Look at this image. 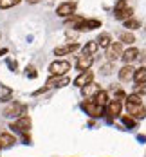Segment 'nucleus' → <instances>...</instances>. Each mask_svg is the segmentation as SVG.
<instances>
[{"mask_svg":"<svg viewBox=\"0 0 146 157\" xmlns=\"http://www.w3.org/2000/svg\"><path fill=\"white\" fill-rule=\"evenodd\" d=\"M121 110H123V101H119V99H112V101H108L107 107H105L107 123H112L115 117H119V116H121Z\"/></svg>","mask_w":146,"mask_h":157,"instance_id":"f257e3e1","label":"nucleus"},{"mask_svg":"<svg viewBox=\"0 0 146 157\" xmlns=\"http://www.w3.org/2000/svg\"><path fill=\"white\" fill-rule=\"evenodd\" d=\"M81 109L85 110V112H87L90 117H96V119L103 117V114H105V107H101V105L94 103L92 99H87V101H83V103H81Z\"/></svg>","mask_w":146,"mask_h":157,"instance_id":"f03ea898","label":"nucleus"},{"mask_svg":"<svg viewBox=\"0 0 146 157\" xmlns=\"http://www.w3.org/2000/svg\"><path fill=\"white\" fill-rule=\"evenodd\" d=\"M9 128H11L13 132H18V134H27V132L31 130V117H29L27 114H24V116L16 117V121L11 123Z\"/></svg>","mask_w":146,"mask_h":157,"instance_id":"7ed1b4c3","label":"nucleus"},{"mask_svg":"<svg viewBox=\"0 0 146 157\" xmlns=\"http://www.w3.org/2000/svg\"><path fill=\"white\" fill-rule=\"evenodd\" d=\"M69 71H70V63L67 60H56V62H52L49 65L51 76H65Z\"/></svg>","mask_w":146,"mask_h":157,"instance_id":"20e7f679","label":"nucleus"},{"mask_svg":"<svg viewBox=\"0 0 146 157\" xmlns=\"http://www.w3.org/2000/svg\"><path fill=\"white\" fill-rule=\"evenodd\" d=\"M25 114V105L18 103V101H11L6 109H4V116L6 117H20Z\"/></svg>","mask_w":146,"mask_h":157,"instance_id":"39448f33","label":"nucleus"},{"mask_svg":"<svg viewBox=\"0 0 146 157\" xmlns=\"http://www.w3.org/2000/svg\"><path fill=\"white\" fill-rule=\"evenodd\" d=\"M123 44L121 42H112L110 44V47H107V58H108V62H115V60H119L121 56H123Z\"/></svg>","mask_w":146,"mask_h":157,"instance_id":"423d86ee","label":"nucleus"},{"mask_svg":"<svg viewBox=\"0 0 146 157\" xmlns=\"http://www.w3.org/2000/svg\"><path fill=\"white\" fill-rule=\"evenodd\" d=\"M92 63H94V56L92 54L81 52V56H78V60H76V67H78V71L83 72V71H88Z\"/></svg>","mask_w":146,"mask_h":157,"instance_id":"0eeeda50","label":"nucleus"},{"mask_svg":"<svg viewBox=\"0 0 146 157\" xmlns=\"http://www.w3.org/2000/svg\"><path fill=\"white\" fill-rule=\"evenodd\" d=\"M139 107H143V99H141V96H139V94H130V96H126V110H128L130 116H132L135 110L139 109Z\"/></svg>","mask_w":146,"mask_h":157,"instance_id":"6e6552de","label":"nucleus"},{"mask_svg":"<svg viewBox=\"0 0 146 157\" xmlns=\"http://www.w3.org/2000/svg\"><path fill=\"white\" fill-rule=\"evenodd\" d=\"M74 11H76V4H74V2H65L62 6H58L56 15L62 16V18H69V16L74 15Z\"/></svg>","mask_w":146,"mask_h":157,"instance_id":"1a4fd4ad","label":"nucleus"},{"mask_svg":"<svg viewBox=\"0 0 146 157\" xmlns=\"http://www.w3.org/2000/svg\"><path fill=\"white\" fill-rule=\"evenodd\" d=\"M92 79H94V72H92V71H83L80 76L74 79V85L81 89V87H85V85L92 83Z\"/></svg>","mask_w":146,"mask_h":157,"instance_id":"9d476101","label":"nucleus"},{"mask_svg":"<svg viewBox=\"0 0 146 157\" xmlns=\"http://www.w3.org/2000/svg\"><path fill=\"white\" fill-rule=\"evenodd\" d=\"M69 83H70V79L65 74V76H51L45 85H47V87H56V89H60V87H65V85H69Z\"/></svg>","mask_w":146,"mask_h":157,"instance_id":"9b49d317","label":"nucleus"},{"mask_svg":"<svg viewBox=\"0 0 146 157\" xmlns=\"http://www.w3.org/2000/svg\"><path fill=\"white\" fill-rule=\"evenodd\" d=\"M80 49V44H67V45H60V47L54 49V54L56 56H67L70 52H76Z\"/></svg>","mask_w":146,"mask_h":157,"instance_id":"f8f14e48","label":"nucleus"},{"mask_svg":"<svg viewBox=\"0 0 146 157\" xmlns=\"http://www.w3.org/2000/svg\"><path fill=\"white\" fill-rule=\"evenodd\" d=\"M99 90H101V89H99V85L94 83V81H92V83H88V85H85V87H81V94L85 96L87 99H94V96H96Z\"/></svg>","mask_w":146,"mask_h":157,"instance_id":"ddd939ff","label":"nucleus"},{"mask_svg":"<svg viewBox=\"0 0 146 157\" xmlns=\"http://www.w3.org/2000/svg\"><path fill=\"white\" fill-rule=\"evenodd\" d=\"M133 72H135V69L126 63V65H123L121 67V71H119V79L121 81H130V79H133Z\"/></svg>","mask_w":146,"mask_h":157,"instance_id":"4468645a","label":"nucleus"},{"mask_svg":"<svg viewBox=\"0 0 146 157\" xmlns=\"http://www.w3.org/2000/svg\"><path fill=\"white\" fill-rule=\"evenodd\" d=\"M101 27V20H96V18H90V20H83L78 31H92V29H97Z\"/></svg>","mask_w":146,"mask_h":157,"instance_id":"2eb2a0df","label":"nucleus"},{"mask_svg":"<svg viewBox=\"0 0 146 157\" xmlns=\"http://www.w3.org/2000/svg\"><path fill=\"white\" fill-rule=\"evenodd\" d=\"M114 16H115L117 20H123V22H125V20H128V18H132V16H133V9L126 6V7H123V9L114 11Z\"/></svg>","mask_w":146,"mask_h":157,"instance_id":"dca6fc26","label":"nucleus"},{"mask_svg":"<svg viewBox=\"0 0 146 157\" xmlns=\"http://www.w3.org/2000/svg\"><path fill=\"white\" fill-rule=\"evenodd\" d=\"M15 143H16V139L13 134H9V132L0 134V144H2V148H11Z\"/></svg>","mask_w":146,"mask_h":157,"instance_id":"f3484780","label":"nucleus"},{"mask_svg":"<svg viewBox=\"0 0 146 157\" xmlns=\"http://www.w3.org/2000/svg\"><path fill=\"white\" fill-rule=\"evenodd\" d=\"M97 45L99 47H110V44H112V36H110V33H101L99 36H97Z\"/></svg>","mask_w":146,"mask_h":157,"instance_id":"a211bd4d","label":"nucleus"},{"mask_svg":"<svg viewBox=\"0 0 146 157\" xmlns=\"http://www.w3.org/2000/svg\"><path fill=\"white\" fill-rule=\"evenodd\" d=\"M92 101L97 103V105H101V107H107V103H108V92H107V90H99V92L94 96Z\"/></svg>","mask_w":146,"mask_h":157,"instance_id":"6ab92c4d","label":"nucleus"},{"mask_svg":"<svg viewBox=\"0 0 146 157\" xmlns=\"http://www.w3.org/2000/svg\"><path fill=\"white\" fill-rule=\"evenodd\" d=\"M137 56H139V51H137L135 47H130V49H126V51L123 52V56H121V58H123L126 63H130V62H133Z\"/></svg>","mask_w":146,"mask_h":157,"instance_id":"aec40b11","label":"nucleus"},{"mask_svg":"<svg viewBox=\"0 0 146 157\" xmlns=\"http://www.w3.org/2000/svg\"><path fill=\"white\" fill-rule=\"evenodd\" d=\"M133 79H135V83H146V67H139V69H135V72H133Z\"/></svg>","mask_w":146,"mask_h":157,"instance_id":"412c9836","label":"nucleus"},{"mask_svg":"<svg viewBox=\"0 0 146 157\" xmlns=\"http://www.w3.org/2000/svg\"><path fill=\"white\" fill-rule=\"evenodd\" d=\"M97 49H99L97 42H96V40H90V42L83 47V52H87V54H92V56H94V54L97 52Z\"/></svg>","mask_w":146,"mask_h":157,"instance_id":"4be33fe9","label":"nucleus"},{"mask_svg":"<svg viewBox=\"0 0 146 157\" xmlns=\"http://www.w3.org/2000/svg\"><path fill=\"white\" fill-rule=\"evenodd\" d=\"M119 38H121V44H126V45H132V44L135 42V36H133L130 31H123Z\"/></svg>","mask_w":146,"mask_h":157,"instance_id":"5701e85b","label":"nucleus"},{"mask_svg":"<svg viewBox=\"0 0 146 157\" xmlns=\"http://www.w3.org/2000/svg\"><path fill=\"white\" fill-rule=\"evenodd\" d=\"M125 27H128L130 31L139 29V27H141V22H139V20H135V18H128V20H125Z\"/></svg>","mask_w":146,"mask_h":157,"instance_id":"b1692460","label":"nucleus"},{"mask_svg":"<svg viewBox=\"0 0 146 157\" xmlns=\"http://www.w3.org/2000/svg\"><path fill=\"white\" fill-rule=\"evenodd\" d=\"M121 121H123V125L126 126V128H135V125H137V121H135L132 116H126V114L121 117Z\"/></svg>","mask_w":146,"mask_h":157,"instance_id":"393cba45","label":"nucleus"},{"mask_svg":"<svg viewBox=\"0 0 146 157\" xmlns=\"http://www.w3.org/2000/svg\"><path fill=\"white\" fill-rule=\"evenodd\" d=\"M22 0H0V9H9L16 4H20Z\"/></svg>","mask_w":146,"mask_h":157,"instance_id":"a878e982","label":"nucleus"},{"mask_svg":"<svg viewBox=\"0 0 146 157\" xmlns=\"http://www.w3.org/2000/svg\"><path fill=\"white\" fill-rule=\"evenodd\" d=\"M132 117H133L135 121H137V119H144L146 117V107H139V109L132 114Z\"/></svg>","mask_w":146,"mask_h":157,"instance_id":"bb28decb","label":"nucleus"},{"mask_svg":"<svg viewBox=\"0 0 146 157\" xmlns=\"http://www.w3.org/2000/svg\"><path fill=\"white\" fill-rule=\"evenodd\" d=\"M133 94H139V96L146 94V83H135L133 85Z\"/></svg>","mask_w":146,"mask_h":157,"instance_id":"cd10ccee","label":"nucleus"},{"mask_svg":"<svg viewBox=\"0 0 146 157\" xmlns=\"http://www.w3.org/2000/svg\"><path fill=\"white\" fill-rule=\"evenodd\" d=\"M25 71H27V72H25V74H27V78H36V76H38V72H36V69H34V67H27Z\"/></svg>","mask_w":146,"mask_h":157,"instance_id":"c85d7f7f","label":"nucleus"},{"mask_svg":"<svg viewBox=\"0 0 146 157\" xmlns=\"http://www.w3.org/2000/svg\"><path fill=\"white\" fill-rule=\"evenodd\" d=\"M123 7H126V0H117V2H115V7H114V11H117V9H123Z\"/></svg>","mask_w":146,"mask_h":157,"instance_id":"c756f323","label":"nucleus"},{"mask_svg":"<svg viewBox=\"0 0 146 157\" xmlns=\"http://www.w3.org/2000/svg\"><path fill=\"white\" fill-rule=\"evenodd\" d=\"M22 143H24V144H31V136H29V132H27V134H22Z\"/></svg>","mask_w":146,"mask_h":157,"instance_id":"7c9ffc66","label":"nucleus"},{"mask_svg":"<svg viewBox=\"0 0 146 157\" xmlns=\"http://www.w3.org/2000/svg\"><path fill=\"white\" fill-rule=\"evenodd\" d=\"M123 98H125V99H126V94H125V92H123V90H117V92H115V99H119V101H121V99H123Z\"/></svg>","mask_w":146,"mask_h":157,"instance_id":"2f4dec72","label":"nucleus"},{"mask_svg":"<svg viewBox=\"0 0 146 157\" xmlns=\"http://www.w3.org/2000/svg\"><path fill=\"white\" fill-rule=\"evenodd\" d=\"M9 67H11L13 71H16V62H9Z\"/></svg>","mask_w":146,"mask_h":157,"instance_id":"473e14b6","label":"nucleus"},{"mask_svg":"<svg viewBox=\"0 0 146 157\" xmlns=\"http://www.w3.org/2000/svg\"><path fill=\"white\" fill-rule=\"evenodd\" d=\"M6 52H7V49H0V56H4Z\"/></svg>","mask_w":146,"mask_h":157,"instance_id":"72a5a7b5","label":"nucleus"},{"mask_svg":"<svg viewBox=\"0 0 146 157\" xmlns=\"http://www.w3.org/2000/svg\"><path fill=\"white\" fill-rule=\"evenodd\" d=\"M27 2H29V4H38L40 0H27Z\"/></svg>","mask_w":146,"mask_h":157,"instance_id":"f704fd0d","label":"nucleus"},{"mask_svg":"<svg viewBox=\"0 0 146 157\" xmlns=\"http://www.w3.org/2000/svg\"><path fill=\"white\" fill-rule=\"evenodd\" d=\"M0 150H2V144H0Z\"/></svg>","mask_w":146,"mask_h":157,"instance_id":"c9c22d12","label":"nucleus"}]
</instances>
